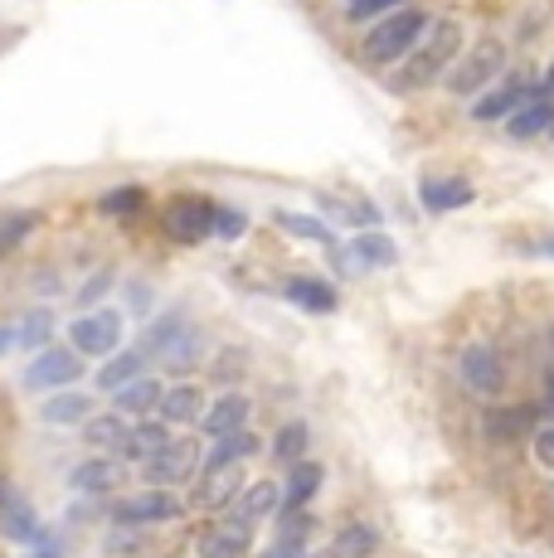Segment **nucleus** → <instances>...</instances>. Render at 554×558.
Instances as JSON below:
<instances>
[{
    "instance_id": "1",
    "label": "nucleus",
    "mask_w": 554,
    "mask_h": 558,
    "mask_svg": "<svg viewBox=\"0 0 554 558\" xmlns=\"http://www.w3.org/2000/svg\"><path fill=\"white\" fill-rule=\"evenodd\" d=\"M457 53H462V25H457V20H433V35L423 39L413 63L399 73V88H429L433 78H443V69Z\"/></svg>"
},
{
    "instance_id": "2",
    "label": "nucleus",
    "mask_w": 554,
    "mask_h": 558,
    "mask_svg": "<svg viewBox=\"0 0 554 558\" xmlns=\"http://www.w3.org/2000/svg\"><path fill=\"white\" fill-rule=\"evenodd\" d=\"M423 29H429V15H423V10H389V15L365 35V59L370 63H399L404 53L423 39Z\"/></svg>"
},
{
    "instance_id": "3",
    "label": "nucleus",
    "mask_w": 554,
    "mask_h": 558,
    "mask_svg": "<svg viewBox=\"0 0 554 558\" xmlns=\"http://www.w3.org/2000/svg\"><path fill=\"white\" fill-rule=\"evenodd\" d=\"M146 350L166 364L170 374H185L200 360V330H190L180 316H166L156 326H146Z\"/></svg>"
},
{
    "instance_id": "4",
    "label": "nucleus",
    "mask_w": 554,
    "mask_h": 558,
    "mask_svg": "<svg viewBox=\"0 0 554 558\" xmlns=\"http://www.w3.org/2000/svg\"><path fill=\"white\" fill-rule=\"evenodd\" d=\"M501 69H506V45H501V39H482V45L472 49V59H462L453 73H447V88H453L457 98H472V93H482Z\"/></svg>"
},
{
    "instance_id": "5",
    "label": "nucleus",
    "mask_w": 554,
    "mask_h": 558,
    "mask_svg": "<svg viewBox=\"0 0 554 558\" xmlns=\"http://www.w3.org/2000/svg\"><path fill=\"white\" fill-rule=\"evenodd\" d=\"M69 340L79 355H112L122 345V311H83L69 326Z\"/></svg>"
},
{
    "instance_id": "6",
    "label": "nucleus",
    "mask_w": 554,
    "mask_h": 558,
    "mask_svg": "<svg viewBox=\"0 0 554 558\" xmlns=\"http://www.w3.org/2000/svg\"><path fill=\"white\" fill-rule=\"evenodd\" d=\"M83 374V355L79 350H59L49 345L45 355H35V364L25 369V389L29 393H45V389H73Z\"/></svg>"
},
{
    "instance_id": "7",
    "label": "nucleus",
    "mask_w": 554,
    "mask_h": 558,
    "mask_svg": "<svg viewBox=\"0 0 554 558\" xmlns=\"http://www.w3.org/2000/svg\"><path fill=\"white\" fill-rule=\"evenodd\" d=\"M457 374H462V384L472 393H486V399H496L501 389H506V369H501V355L492 345H467L462 355H457Z\"/></svg>"
},
{
    "instance_id": "8",
    "label": "nucleus",
    "mask_w": 554,
    "mask_h": 558,
    "mask_svg": "<svg viewBox=\"0 0 554 558\" xmlns=\"http://www.w3.org/2000/svg\"><path fill=\"white\" fill-rule=\"evenodd\" d=\"M166 233L180 243H200L215 233V204L195 199V195H180L166 204Z\"/></svg>"
},
{
    "instance_id": "9",
    "label": "nucleus",
    "mask_w": 554,
    "mask_h": 558,
    "mask_svg": "<svg viewBox=\"0 0 554 558\" xmlns=\"http://www.w3.org/2000/svg\"><path fill=\"white\" fill-rule=\"evenodd\" d=\"M243 461H229V466H205V476H200V490H195V500L190 506L195 510H224V506H233V500L243 496Z\"/></svg>"
},
{
    "instance_id": "10",
    "label": "nucleus",
    "mask_w": 554,
    "mask_h": 558,
    "mask_svg": "<svg viewBox=\"0 0 554 558\" xmlns=\"http://www.w3.org/2000/svg\"><path fill=\"white\" fill-rule=\"evenodd\" d=\"M190 471H195V442H170L166 452H156V457L142 461V476H146V486H152V490L176 486V481H185Z\"/></svg>"
},
{
    "instance_id": "11",
    "label": "nucleus",
    "mask_w": 554,
    "mask_h": 558,
    "mask_svg": "<svg viewBox=\"0 0 554 558\" xmlns=\"http://www.w3.org/2000/svg\"><path fill=\"white\" fill-rule=\"evenodd\" d=\"M83 437H88L93 452L103 457H132V423H122V413H103V417H88L83 423Z\"/></svg>"
},
{
    "instance_id": "12",
    "label": "nucleus",
    "mask_w": 554,
    "mask_h": 558,
    "mask_svg": "<svg viewBox=\"0 0 554 558\" xmlns=\"http://www.w3.org/2000/svg\"><path fill=\"white\" fill-rule=\"evenodd\" d=\"M477 199V190H472V180H462V175H443V180H423V190H419V204L429 214H453V209H467V204Z\"/></svg>"
},
{
    "instance_id": "13",
    "label": "nucleus",
    "mask_w": 554,
    "mask_h": 558,
    "mask_svg": "<svg viewBox=\"0 0 554 558\" xmlns=\"http://www.w3.org/2000/svg\"><path fill=\"white\" fill-rule=\"evenodd\" d=\"M69 486L83 490V496H108V490L122 486V461H112V457L83 461V466L69 471Z\"/></svg>"
},
{
    "instance_id": "14",
    "label": "nucleus",
    "mask_w": 554,
    "mask_h": 558,
    "mask_svg": "<svg viewBox=\"0 0 554 558\" xmlns=\"http://www.w3.org/2000/svg\"><path fill=\"white\" fill-rule=\"evenodd\" d=\"M180 506L166 496V490H146V496H132L117 506V520L122 524H161V520H176Z\"/></svg>"
},
{
    "instance_id": "15",
    "label": "nucleus",
    "mask_w": 554,
    "mask_h": 558,
    "mask_svg": "<svg viewBox=\"0 0 554 558\" xmlns=\"http://www.w3.org/2000/svg\"><path fill=\"white\" fill-rule=\"evenodd\" d=\"M550 122H554V102L545 98V93H535L520 112L506 117V132H510V142H530V136L550 132Z\"/></svg>"
},
{
    "instance_id": "16",
    "label": "nucleus",
    "mask_w": 554,
    "mask_h": 558,
    "mask_svg": "<svg viewBox=\"0 0 554 558\" xmlns=\"http://www.w3.org/2000/svg\"><path fill=\"white\" fill-rule=\"evenodd\" d=\"M249 539H253V524L229 520V524H219V530L200 534V558H239L249 549Z\"/></svg>"
},
{
    "instance_id": "17",
    "label": "nucleus",
    "mask_w": 554,
    "mask_h": 558,
    "mask_svg": "<svg viewBox=\"0 0 554 558\" xmlns=\"http://www.w3.org/2000/svg\"><path fill=\"white\" fill-rule=\"evenodd\" d=\"M530 98H535V88H526V83H501V88H492L482 102H472V117H482V122H496V117L520 112Z\"/></svg>"
},
{
    "instance_id": "18",
    "label": "nucleus",
    "mask_w": 554,
    "mask_h": 558,
    "mask_svg": "<svg viewBox=\"0 0 554 558\" xmlns=\"http://www.w3.org/2000/svg\"><path fill=\"white\" fill-rule=\"evenodd\" d=\"M0 534H10V539H20V544H35L39 539L35 514H29V506L10 486L0 490Z\"/></svg>"
},
{
    "instance_id": "19",
    "label": "nucleus",
    "mask_w": 554,
    "mask_h": 558,
    "mask_svg": "<svg viewBox=\"0 0 554 558\" xmlns=\"http://www.w3.org/2000/svg\"><path fill=\"white\" fill-rule=\"evenodd\" d=\"M200 423H205V433L215 437V442L229 433H243V427H249V399H243V393H229V399H219Z\"/></svg>"
},
{
    "instance_id": "20",
    "label": "nucleus",
    "mask_w": 554,
    "mask_h": 558,
    "mask_svg": "<svg viewBox=\"0 0 554 558\" xmlns=\"http://www.w3.org/2000/svg\"><path fill=\"white\" fill-rule=\"evenodd\" d=\"M88 413H93V399L88 393H73V389H63L55 393V399H45V408H39V417H45L49 427H73V423H88Z\"/></svg>"
},
{
    "instance_id": "21",
    "label": "nucleus",
    "mask_w": 554,
    "mask_h": 558,
    "mask_svg": "<svg viewBox=\"0 0 554 558\" xmlns=\"http://www.w3.org/2000/svg\"><path fill=\"white\" fill-rule=\"evenodd\" d=\"M277 506H282V490H277L273 481H253V486H243V496L233 500V520L253 524V520H263V514H273Z\"/></svg>"
},
{
    "instance_id": "22",
    "label": "nucleus",
    "mask_w": 554,
    "mask_h": 558,
    "mask_svg": "<svg viewBox=\"0 0 554 558\" xmlns=\"http://www.w3.org/2000/svg\"><path fill=\"white\" fill-rule=\"evenodd\" d=\"M486 433H492V442L530 437L535 433V408H492V413H486Z\"/></svg>"
},
{
    "instance_id": "23",
    "label": "nucleus",
    "mask_w": 554,
    "mask_h": 558,
    "mask_svg": "<svg viewBox=\"0 0 554 558\" xmlns=\"http://www.w3.org/2000/svg\"><path fill=\"white\" fill-rule=\"evenodd\" d=\"M394 263H399V248L385 233H360L346 248V267H394Z\"/></svg>"
},
{
    "instance_id": "24",
    "label": "nucleus",
    "mask_w": 554,
    "mask_h": 558,
    "mask_svg": "<svg viewBox=\"0 0 554 558\" xmlns=\"http://www.w3.org/2000/svg\"><path fill=\"white\" fill-rule=\"evenodd\" d=\"M142 369H146V355H142V350H122V355H112L108 364H103L98 389H108V393L132 389V384L142 379Z\"/></svg>"
},
{
    "instance_id": "25",
    "label": "nucleus",
    "mask_w": 554,
    "mask_h": 558,
    "mask_svg": "<svg viewBox=\"0 0 554 558\" xmlns=\"http://www.w3.org/2000/svg\"><path fill=\"white\" fill-rule=\"evenodd\" d=\"M282 292H287V302H297L302 311H316V316L336 311V287L332 282H316V277H292Z\"/></svg>"
},
{
    "instance_id": "26",
    "label": "nucleus",
    "mask_w": 554,
    "mask_h": 558,
    "mask_svg": "<svg viewBox=\"0 0 554 558\" xmlns=\"http://www.w3.org/2000/svg\"><path fill=\"white\" fill-rule=\"evenodd\" d=\"M316 486H322V466H316V461H297V466H287L282 506H287V510H302L306 500L316 496Z\"/></svg>"
},
{
    "instance_id": "27",
    "label": "nucleus",
    "mask_w": 554,
    "mask_h": 558,
    "mask_svg": "<svg viewBox=\"0 0 554 558\" xmlns=\"http://www.w3.org/2000/svg\"><path fill=\"white\" fill-rule=\"evenodd\" d=\"M200 413H205V393H200V384H176V389H166V399H161L166 423H195Z\"/></svg>"
},
{
    "instance_id": "28",
    "label": "nucleus",
    "mask_w": 554,
    "mask_h": 558,
    "mask_svg": "<svg viewBox=\"0 0 554 558\" xmlns=\"http://www.w3.org/2000/svg\"><path fill=\"white\" fill-rule=\"evenodd\" d=\"M161 399H166V389L156 379H136L132 389H122L117 393V413H132V417H152V413H161Z\"/></svg>"
},
{
    "instance_id": "29",
    "label": "nucleus",
    "mask_w": 554,
    "mask_h": 558,
    "mask_svg": "<svg viewBox=\"0 0 554 558\" xmlns=\"http://www.w3.org/2000/svg\"><path fill=\"white\" fill-rule=\"evenodd\" d=\"M176 442L170 437V427H166V417H142V423L132 427V457H156V452H166V447Z\"/></svg>"
},
{
    "instance_id": "30",
    "label": "nucleus",
    "mask_w": 554,
    "mask_h": 558,
    "mask_svg": "<svg viewBox=\"0 0 554 558\" xmlns=\"http://www.w3.org/2000/svg\"><path fill=\"white\" fill-rule=\"evenodd\" d=\"M253 452H258V437L243 427V433H229V437H219L215 442V452H209L205 466H229V461H249Z\"/></svg>"
},
{
    "instance_id": "31",
    "label": "nucleus",
    "mask_w": 554,
    "mask_h": 558,
    "mask_svg": "<svg viewBox=\"0 0 554 558\" xmlns=\"http://www.w3.org/2000/svg\"><path fill=\"white\" fill-rule=\"evenodd\" d=\"M375 549H380V534L370 524H346L336 534V558H370Z\"/></svg>"
},
{
    "instance_id": "32",
    "label": "nucleus",
    "mask_w": 554,
    "mask_h": 558,
    "mask_svg": "<svg viewBox=\"0 0 554 558\" xmlns=\"http://www.w3.org/2000/svg\"><path fill=\"white\" fill-rule=\"evenodd\" d=\"M306 427L302 423H287V427H277V437H273V457L282 461V466H297V461H306Z\"/></svg>"
},
{
    "instance_id": "33",
    "label": "nucleus",
    "mask_w": 554,
    "mask_h": 558,
    "mask_svg": "<svg viewBox=\"0 0 554 558\" xmlns=\"http://www.w3.org/2000/svg\"><path fill=\"white\" fill-rule=\"evenodd\" d=\"M277 219V229H287L292 239H312V243H332V229H326L322 219H306V214H292V209H282V214H273Z\"/></svg>"
},
{
    "instance_id": "34",
    "label": "nucleus",
    "mask_w": 554,
    "mask_h": 558,
    "mask_svg": "<svg viewBox=\"0 0 554 558\" xmlns=\"http://www.w3.org/2000/svg\"><path fill=\"white\" fill-rule=\"evenodd\" d=\"M49 330H55V316L35 306V311H29V316L15 326V340H20V345H29V350H39V345L49 340Z\"/></svg>"
},
{
    "instance_id": "35",
    "label": "nucleus",
    "mask_w": 554,
    "mask_h": 558,
    "mask_svg": "<svg viewBox=\"0 0 554 558\" xmlns=\"http://www.w3.org/2000/svg\"><path fill=\"white\" fill-rule=\"evenodd\" d=\"M98 204H103V214H136V209L146 204V195L127 185V190H108V195H103Z\"/></svg>"
},
{
    "instance_id": "36",
    "label": "nucleus",
    "mask_w": 554,
    "mask_h": 558,
    "mask_svg": "<svg viewBox=\"0 0 554 558\" xmlns=\"http://www.w3.org/2000/svg\"><path fill=\"white\" fill-rule=\"evenodd\" d=\"M108 287H112V272H93L88 282L79 287V296H73V302H79L83 311H93V306L103 302V296H108Z\"/></svg>"
},
{
    "instance_id": "37",
    "label": "nucleus",
    "mask_w": 554,
    "mask_h": 558,
    "mask_svg": "<svg viewBox=\"0 0 554 558\" xmlns=\"http://www.w3.org/2000/svg\"><path fill=\"white\" fill-rule=\"evenodd\" d=\"M39 214H10V223H0V248H15L29 229H35Z\"/></svg>"
},
{
    "instance_id": "38",
    "label": "nucleus",
    "mask_w": 554,
    "mask_h": 558,
    "mask_svg": "<svg viewBox=\"0 0 554 558\" xmlns=\"http://www.w3.org/2000/svg\"><path fill=\"white\" fill-rule=\"evenodd\" d=\"M243 229H249V214L243 209H215V233L219 239H239Z\"/></svg>"
},
{
    "instance_id": "39",
    "label": "nucleus",
    "mask_w": 554,
    "mask_h": 558,
    "mask_svg": "<svg viewBox=\"0 0 554 558\" xmlns=\"http://www.w3.org/2000/svg\"><path fill=\"white\" fill-rule=\"evenodd\" d=\"M399 0H350V20H370V15H389Z\"/></svg>"
},
{
    "instance_id": "40",
    "label": "nucleus",
    "mask_w": 554,
    "mask_h": 558,
    "mask_svg": "<svg viewBox=\"0 0 554 558\" xmlns=\"http://www.w3.org/2000/svg\"><path fill=\"white\" fill-rule=\"evenodd\" d=\"M535 461L545 471H554V427H540L535 433Z\"/></svg>"
},
{
    "instance_id": "41",
    "label": "nucleus",
    "mask_w": 554,
    "mask_h": 558,
    "mask_svg": "<svg viewBox=\"0 0 554 558\" xmlns=\"http://www.w3.org/2000/svg\"><path fill=\"white\" fill-rule=\"evenodd\" d=\"M127 306H132V311H152V287H146V282H127Z\"/></svg>"
},
{
    "instance_id": "42",
    "label": "nucleus",
    "mask_w": 554,
    "mask_h": 558,
    "mask_svg": "<svg viewBox=\"0 0 554 558\" xmlns=\"http://www.w3.org/2000/svg\"><path fill=\"white\" fill-rule=\"evenodd\" d=\"M263 558H302V544H297V539H277Z\"/></svg>"
},
{
    "instance_id": "43",
    "label": "nucleus",
    "mask_w": 554,
    "mask_h": 558,
    "mask_svg": "<svg viewBox=\"0 0 554 558\" xmlns=\"http://www.w3.org/2000/svg\"><path fill=\"white\" fill-rule=\"evenodd\" d=\"M526 253H535V257H554V233H545V239H530V243H526Z\"/></svg>"
},
{
    "instance_id": "44",
    "label": "nucleus",
    "mask_w": 554,
    "mask_h": 558,
    "mask_svg": "<svg viewBox=\"0 0 554 558\" xmlns=\"http://www.w3.org/2000/svg\"><path fill=\"white\" fill-rule=\"evenodd\" d=\"M545 413H554V360H550V369H545Z\"/></svg>"
},
{
    "instance_id": "45",
    "label": "nucleus",
    "mask_w": 554,
    "mask_h": 558,
    "mask_svg": "<svg viewBox=\"0 0 554 558\" xmlns=\"http://www.w3.org/2000/svg\"><path fill=\"white\" fill-rule=\"evenodd\" d=\"M20 340H15V326H0V355H5V350H15Z\"/></svg>"
},
{
    "instance_id": "46",
    "label": "nucleus",
    "mask_w": 554,
    "mask_h": 558,
    "mask_svg": "<svg viewBox=\"0 0 554 558\" xmlns=\"http://www.w3.org/2000/svg\"><path fill=\"white\" fill-rule=\"evenodd\" d=\"M550 360H554V336H550Z\"/></svg>"
},
{
    "instance_id": "47",
    "label": "nucleus",
    "mask_w": 554,
    "mask_h": 558,
    "mask_svg": "<svg viewBox=\"0 0 554 558\" xmlns=\"http://www.w3.org/2000/svg\"><path fill=\"white\" fill-rule=\"evenodd\" d=\"M550 142H554V122H550Z\"/></svg>"
}]
</instances>
